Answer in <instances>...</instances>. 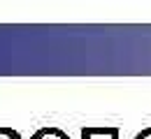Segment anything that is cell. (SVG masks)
I'll return each mask as SVG.
<instances>
[{"mask_svg":"<svg viewBox=\"0 0 151 139\" xmlns=\"http://www.w3.org/2000/svg\"><path fill=\"white\" fill-rule=\"evenodd\" d=\"M135 139H151V128H147V130H142L139 135H135Z\"/></svg>","mask_w":151,"mask_h":139,"instance_id":"obj_3","label":"cell"},{"mask_svg":"<svg viewBox=\"0 0 151 139\" xmlns=\"http://www.w3.org/2000/svg\"><path fill=\"white\" fill-rule=\"evenodd\" d=\"M0 139H21V137H19V132L12 130V128H0Z\"/></svg>","mask_w":151,"mask_h":139,"instance_id":"obj_2","label":"cell"},{"mask_svg":"<svg viewBox=\"0 0 151 139\" xmlns=\"http://www.w3.org/2000/svg\"><path fill=\"white\" fill-rule=\"evenodd\" d=\"M30 139H70V137L58 128H40Z\"/></svg>","mask_w":151,"mask_h":139,"instance_id":"obj_1","label":"cell"}]
</instances>
